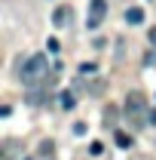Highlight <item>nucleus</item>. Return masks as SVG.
I'll list each match as a JSON object with an SVG mask.
<instances>
[{
    "label": "nucleus",
    "instance_id": "f257e3e1",
    "mask_svg": "<svg viewBox=\"0 0 156 160\" xmlns=\"http://www.w3.org/2000/svg\"><path fill=\"white\" fill-rule=\"evenodd\" d=\"M21 80L28 83V86H34V83H52L55 74L49 77V62L46 56H31V59L21 65Z\"/></svg>",
    "mask_w": 156,
    "mask_h": 160
},
{
    "label": "nucleus",
    "instance_id": "f03ea898",
    "mask_svg": "<svg viewBox=\"0 0 156 160\" xmlns=\"http://www.w3.org/2000/svg\"><path fill=\"white\" fill-rule=\"evenodd\" d=\"M126 117L132 123V129L144 126V120H147V99H144V92H129L126 96Z\"/></svg>",
    "mask_w": 156,
    "mask_h": 160
},
{
    "label": "nucleus",
    "instance_id": "7ed1b4c3",
    "mask_svg": "<svg viewBox=\"0 0 156 160\" xmlns=\"http://www.w3.org/2000/svg\"><path fill=\"white\" fill-rule=\"evenodd\" d=\"M104 16H107V0H92V3H89V22H86V25L95 31V28H101Z\"/></svg>",
    "mask_w": 156,
    "mask_h": 160
},
{
    "label": "nucleus",
    "instance_id": "20e7f679",
    "mask_svg": "<svg viewBox=\"0 0 156 160\" xmlns=\"http://www.w3.org/2000/svg\"><path fill=\"white\" fill-rule=\"evenodd\" d=\"M71 19H74V9H71V6H58V9H55V16H52L55 28H67Z\"/></svg>",
    "mask_w": 156,
    "mask_h": 160
},
{
    "label": "nucleus",
    "instance_id": "39448f33",
    "mask_svg": "<svg viewBox=\"0 0 156 160\" xmlns=\"http://www.w3.org/2000/svg\"><path fill=\"white\" fill-rule=\"evenodd\" d=\"M126 22H129V25H141V22H144V9H141V6L126 9Z\"/></svg>",
    "mask_w": 156,
    "mask_h": 160
},
{
    "label": "nucleus",
    "instance_id": "423d86ee",
    "mask_svg": "<svg viewBox=\"0 0 156 160\" xmlns=\"http://www.w3.org/2000/svg\"><path fill=\"white\" fill-rule=\"evenodd\" d=\"M117 145H119V148H132V136L122 132V129H117Z\"/></svg>",
    "mask_w": 156,
    "mask_h": 160
},
{
    "label": "nucleus",
    "instance_id": "0eeeda50",
    "mask_svg": "<svg viewBox=\"0 0 156 160\" xmlns=\"http://www.w3.org/2000/svg\"><path fill=\"white\" fill-rule=\"evenodd\" d=\"M77 99H74V92H61V108H74Z\"/></svg>",
    "mask_w": 156,
    "mask_h": 160
},
{
    "label": "nucleus",
    "instance_id": "6e6552de",
    "mask_svg": "<svg viewBox=\"0 0 156 160\" xmlns=\"http://www.w3.org/2000/svg\"><path fill=\"white\" fill-rule=\"evenodd\" d=\"M40 154H43V157H52V154H55L52 142H43V145H40Z\"/></svg>",
    "mask_w": 156,
    "mask_h": 160
},
{
    "label": "nucleus",
    "instance_id": "1a4fd4ad",
    "mask_svg": "<svg viewBox=\"0 0 156 160\" xmlns=\"http://www.w3.org/2000/svg\"><path fill=\"white\" fill-rule=\"evenodd\" d=\"M98 68L95 65H92V62H86V65H83V68H80V74H86V77H89V74H95Z\"/></svg>",
    "mask_w": 156,
    "mask_h": 160
},
{
    "label": "nucleus",
    "instance_id": "9d476101",
    "mask_svg": "<svg viewBox=\"0 0 156 160\" xmlns=\"http://www.w3.org/2000/svg\"><path fill=\"white\" fill-rule=\"evenodd\" d=\"M89 151H92V154H95V157H98V154L104 151V145H101V142H95V145H89Z\"/></svg>",
    "mask_w": 156,
    "mask_h": 160
},
{
    "label": "nucleus",
    "instance_id": "9b49d317",
    "mask_svg": "<svg viewBox=\"0 0 156 160\" xmlns=\"http://www.w3.org/2000/svg\"><path fill=\"white\" fill-rule=\"evenodd\" d=\"M147 37H150V43H153V46H156V25H153V28H150V31H147Z\"/></svg>",
    "mask_w": 156,
    "mask_h": 160
}]
</instances>
